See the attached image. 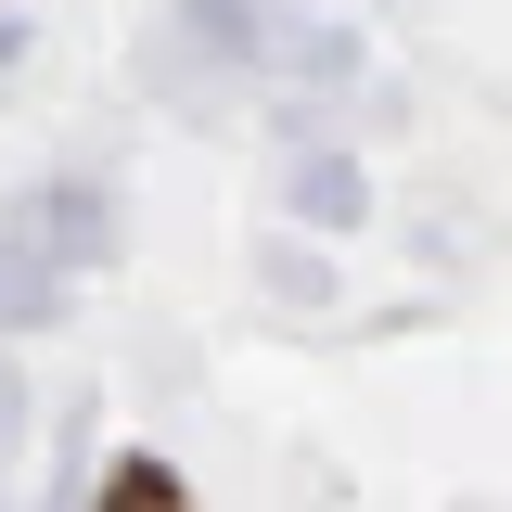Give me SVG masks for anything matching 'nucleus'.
<instances>
[{
  "instance_id": "1",
  "label": "nucleus",
  "mask_w": 512,
  "mask_h": 512,
  "mask_svg": "<svg viewBox=\"0 0 512 512\" xmlns=\"http://www.w3.org/2000/svg\"><path fill=\"white\" fill-rule=\"evenodd\" d=\"M103 512H180V474L167 461H128L116 487H103Z\"/></svg>"
}]
</instances>
